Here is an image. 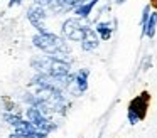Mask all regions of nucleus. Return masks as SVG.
Returning a JSON list of instances; mask_svg holds the SVG:
<instances>
[{
	"mask_svg": "<svg viewBox=\"0 0 157 138\" xmlns=\"http://www.w3.org/2000/svg\"><path fill=\"white\" fill-rule=\"evenodd\" d=\"M32 44H34L36 49L42 50V52L49 54V56H56L64 59L66 56H69V47L66 44L64 37H59L58 34L54 32H46V34H34L32 37Z\"/></svg>",
	"mask_w": 157,
	"mask_h": 138,
	"instance_id": "1",
	"label": "nucleus"
},
{
	"mask_svg": "<svg viewBox=\"0 0 157 138\" xmlns=\"http://www.w3.org/2000/svg\"><path fill=\"white\" fill-rule=\"evenodd\" d=\"M31 66L34 67L37 73L46 74L49 77H61L71 73V66L66 59L56 56H49V54H42V56H36L31 59Z\"/></svg>",
	"mask_w": 157,
	"mask_h": 138,
	"instance_id": "2",
	"label": "nucleus"
},
{
	"mask_svg": "<svg viewBox=\"0 0 157 138\" xmlns=\"http://www.w3.org/2000/svg\"><path fill=\"white\" fill-rule=\"evenodd\" d=\"M149 104H150L149 91H142L140 94H137L128 103V110H127V120H128V123L137 125L139 121L145 120L147 113H149Z\"/></svg>",
	"mask_w": 157,
	"mask_h": 138,
	"instance_id": "3",
	"label": "nucleus"
},
{
	"mask_svg": "<svg viewBox=\"0 0 157 138\" xmlns=\"http://www.w3.org/2000/svg\"><path fill=\"white\" fill-rule=\"evenodd\" d=\"M25 118H27V120L31 121L37 130L44 131V133H48V135L58 130V125H56L54 121L48 116V114L41 113V111H39L37 108H34V106H27V108H25Z\"/></svg>",
	"mask_w": 157,
	"mask_h": 138,
	"instance_id": "4",
	"label": "nucleus"
},
{
	"mask_svg": "<svg viewBox=\"0 0 157 138\" xmlns=\"http://www.w3.org/2000/svg\"><path fill=\"white\" fill-rule=\"evenodd\" d=\"M85 29L86 25L81 24L79 17H71V19H66L61 25V35L68 40L73 42H81L83 37H85Z\"/></svg>",
	"mask_w": 157,
	"mask_h": 138,
	"instance_id": "5",
	"label": "nucleus"
},
{
	"mask_svg": "<svg viewBox=\"0 0 157 138\" xmlns=\"http://www.w3.org/2000/svg\"><path fill=\"white\" fill-rule=\"evenodd\" d=\"M46 19H48V9L41 5H31L27 9V20L31 22V25L37 30L39 34H46L49 32L46 27Z\"/></svg>",
	"mask_w": 157,
	"mask_h": 138,
	"instance_id": "6",
	"label": "nucleus"
},
{
	"mask_svg": "<svg viewBox=\"0 0 157 138\" xmlns=\"http://www.w3.org/2000/svg\"><path fill=\"white\" fill-rule=\"evenodd\" d=\"M88 76H90V69H86V67H81V69L76 71L75 83H73V86H71L75 96H79V94L88 91Z\"/></svg>",
	"mask_w": 157,
	"mask_h": 138,
	"instance_id": "7",
	"label": "nucleus"
},
{
	"mask_svg": "<svg viewBox=\"0 0 157 138\" xmlns=\"http://www.w3.org/2000/svg\"><path fill=\"white\" fill-rule=\"evenodd\" d=\"M100 35H98V32H96L93 27H90V25H86V29H85V37H83V40H81V49L83 50H95L96 47L100 46Z\"/></svg>",
	"mask_w": 157,
	"mask_h": 138,
	"instance_id": "8",
	"label": "nucleus"
},
{
	"mask_svg": "<svg viewBox=\"0 0 157 138\" xmlns=\"http://www.w3.org/2000/svg\"><path fill=\"white\" fill-rule=\"evenodd\" d=\"M100 0H86V2H83L81 5H78L73 12H75L76 17H79V19H88L90 13H91V10L95 9V5L98 3Z\"/></svg>",
	"mask_w": 157,
	"mask_h": 138,
	"instance_id": "9",
	"label": "nucleus"
},
{
	"mask_svg": "<svg viewBox=\"0 0 157 138\" xmlns=\"http://www.w3.org/2000/svg\"><path fill=\"white\" fill-rule=\"evenodd\" d=\"M95 30L98 32L100 39L101 40H110L112 39V34H113V27H112V22H98L95 25Z\"/></svg>",
	"mask_w": 157,
	"mask_h": 138,
	"instance_id": "10",
	"label": "nucleus"
},
{
	"mask_svg": "<svg viewBox=\"0 0 157 138\" xmlns=\"http://www.w3.org/2000/svg\"><path fill=\"white\" fill-rule=\"evenodd\" d=\"M155 25H157V10H154L149 17V22H147V25H145V30H144L142 37L154 39V35H155Z\"/></svg>",
	"mask_w": 157,
	"mask_h": 138,
	"instance_id": "11",
	"label": "nucleus"
},
{
	"mask_svg": "<svg viewBox=\"0 0 157 138\" xmlns=\"http://www.w3.org/2000/svg\"><path fill=\"white\" fill-rule=\"evenodd\" d=\"M150 13H152V5H150V3H147V5L144 7V10H142V19H140V27H142V35H144V30H145L147 22H149Z\"/></svg>",
	"mask_w": 157,
	"mask_h": 138,
	"instance_id": "12",
	"label": "nucleus"
},
{
	"mask_svg": "<svg viewBox=\"0 0 157 138\" xmlns=\"http://www.w3.org/2000/svg\"><path fill=\"white\" fill-rule=\"evenodd\" d=\"M52 2H54V0H34V3H36V5H41V7H46V9H48V7L51 5Z\"/></svg>",
	"mask_w": 157,
	"mask_h": 138,
	"instance_id": "13",
	"label": "nucleus"
},
{
	"mask_svg": "<svg viewBox=\"0 0 157 138\" xmlns=\"http://www.w3.org/2000/svg\"><path fill=\"white\" fill-rule=\"evenodd\" d=\"M21 3H22V0H9L7 5L9 7H15V5H21Z\"/></svg>",
	"mask_w": 157,
	"mask_h": 138,
	"instance_id": "14",
	"label": "nucleus"
},
{
	"mask_svg": "<svg viewBox=\"0 0 157 138\" xmlns=\"http://www.w3.org/2000/svg\"><path fill=\"white\" fill-rule=\"evenodd\" d=\"M117 2V5H122V3H125V0H115Z\"/></svg>",
	"mask_w": 157,
	"mask_h": 138,
	"instance_id": "15",
	"label": "nucleus"
},
{
	"mask_svg": "<svg viewBox=\"0 0 157 138\" xmlns=\"http://www.w3.org/2000/svg\"><path fill=\"white\" fill-rule=\"evenodd\" d=\"M9 138H15V136H14V135H12V133H10V135H9Z\"/></svg>",
	"mask_w": 157,
	"mask_h": 138,
	"instance_id": "16",
	"label": "nucleus"
},
{
	"mask_svg": "<svg viewBox=\"0 0 157 138\" xmlns=\"http://www.w3.org/2000/svg\"><path fill=\"white\" fill-rule=\"evenodd\" d=\"M98 138H101V135H98Z\"/></svg>",
	"mask_w": 157,
	"mask_h": 138,
	"instance_id": "17",
	"label": "nucleus"
}]
</instances>
